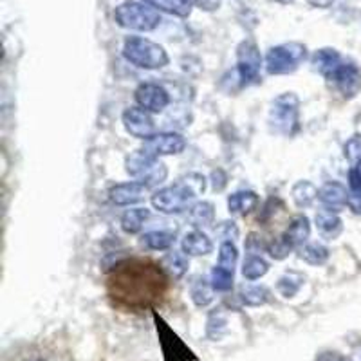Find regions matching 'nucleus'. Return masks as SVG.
<instances>
[{"instance_id":"33","label":"nucleus","mask_w":361,"mask_h":361,"mask_svg":"<svg viewBox=\"0 0 361 361\" xmlns=\"http://www.w3.org/2000/svg\"><path fill=\"white\" fill-rule=\"evenodd\" d=\"M293 250H296V247L289 243V238L286 237V235H282V237H276L273 238L271 243H267L266 251L275 260H283V259H288Z\"/></svg>"},{"instance_id":"5","label":"nucleus","mask_w":361,"mask_h":361,"mask_svg":"<svg viewBox=\"0 0 361 361\" xmlns=\"http://www.w3.org/2000/svg\"><path fill=\"white\" fill-rule=\"evenodd\" d=\"M271 130L282 135H293L300 130V99L295 92H283L273 99L269 111Z\"/></svg>"},{"instance_id":"20","label":"nucleus","mask_w":361,"mask_h":361,"mask_svg":"<svg viewBox=\"0 0 361 361\" xmlns=\"http://www.w3.org/2000/svg\"><path fill=\"white\" fill-rule=\"evenodd\" d=\"M286 237L289 238V243L298 250L304 244H307V238L311 235V221L305 215H296L291 222H289L288 230H286Z\"/></svg>"},{"instance_id":"45","label":"nucleus","mask_w":361,"mask_h":361,"mask_svg":"<svg viewBox=\"0 0 361 361\" xmlns=\"http://www.w3.org/2000/svg\"><path fill=\"white\" fill-rule=\"evenodd\" d=\"M280 2H291V0H280Z\"/></svg>"},{"instance_id":"15","label":"nucleus","mask_w":361,"mask_h":361,"mask_svg":"<svg viewBox=\"0 0 361 361\" xmlns=\"http://www.w3.org/2000/svg\"><path fill=\"white\" fill-rule=\"evenodd\" d=\"M318 199L324 204L325 209L329 212H341L345 206H349V192L340 183H325L320 188V193H318Z\"/></svg>"},{"instance_id":"14","label":"nucleus","mask_w":361,"mask_h":361,"mask_svg":"<svg viewBox=\"0 0 361 361\" xmlns=\"http://www.w3.org/2000/svg\"><path fill=\"white\" fill-rule=\"evenodd\" d=\"M148 188L140 180H130V183H121L109 190V199L116 206H130L135 202L143 201Z\"/></svg>"},{"instance_id":"41","label":"nucleus","mask_w":361,"mask_h":361,"mask_svg":"<svg viewBox=\"0 0 361 361\" xmlns=\"http://www.w3.org/2000/svg\"><path fill=\"white\" fill-rule=\"evenodd\" d=\"M316 361H353L350 357L343 356L340 353H333V350H325L316 356Z\"/></svg>"},{"instance_id":"26","label":"nucleus","mask_w":361,"mask_h":361,"mask_svg":"<svg viewBox=\"0 0 361 361\" xmlns=\"http://www.w3.org/2000/svg\"><path fill=\"white\" fill-rule=\"evenodd\" d=\"M305 282V276L302 273H296V271H289L286 275H282L276 283V291L283 296V298H293V296L298 295V291L302 289Z\"/></svg>"},{"instance_id":"32","label":"nucleus","mask_w":361,"mask_h":361,"mask_svg":"<svg viewBox=\"0 0 361 361\" xmlns=\"http://www.w3.org/2000/svg\"><path fill=\"white\" fill-rule=\"evenodd\" d=\"M233 271L224 269V267L221 266H215L214 271H212V279H209V282H212L215 291L226 293L233 288Z\"/></svg>"},{"instance_id":"4","label":"nucleus","mask_w":361,"mask_h":361,"mask_svg":"<svg viewBox=\"0 0 361 361\" xmlns=\"http://www.w3.org/2000/svg\"><path fill=\"white\" fill-rule=\"evenodd\" d=\"M123 56L140 69H161L169 66V54L156 42L143 37H128L123 44Z\"/></svg>"},{"instance_id":"40","label":"nucleus","mask_w":361,"mask_h":361,"mask_svg":"<svg viewBox=\"0 0 361 361\" xmlns=\"http://www.w3.org/2000/svg\"><path fill=\"white\" fill-rule=\"evenodd\" d=\"M349 192L350 193H361V169L360 166H353L349 170Z\"/></svg>"},{"instance_id":"2","label":"nucleus","mask_w":361,"mask_h":361,"mask_svg":"<svg viewBox=\"0 0 361 361\" xmlns=\"http://www.w3.org/2000/svg\"><path fill=\"white\" fill-rule=\"evenodd\" d=\"M206 190V179L201 173H188L176 185L157 190L152 195V206L161 214H180L195 204V199Z\"/></svg>"},{"instance_id":"28","label":"nucleus","mask_w":361,"mask_h":361,"mask_svg":"<svg viewBox=\"0 0 361 361\" xmlns=\"http://www.w3.org/2000/svg\"><path fill=\"white\" fill-rule=\"evenodd\" d=\"M173 237L169 231H148L141 237V244H143L147 250L152 251H166L173 246Z\"/></svg>"},{"instance_id":"39","label":"nucleus","mask_w":361,"mask_h":361,"mask_svg":"<svg viewBox=\"0 0 361 361\" xmlns=\"http://www.w3.org/2000/svg\"><path fill=\"white\" fill-rule=\"evenodd\" d=\"M262 250H267V243H262L259 235L251 233L246 240V251L250 255H257Z\"/></svg>"},{"instance_id":"27","label":"nucleus","mask_w":361,"mask_h":361,"mask_svg":"<svg viewBox=\"0 0 361 361\" xmlns=\"http://www.w3.org/2000/svg\"><path fill=\"white\" fill-rule=\"evenodd\" d=\"M145 2L176 17H190L193 6L192 0H145Z\"/></svg>"},{"instance_id":"36","label":"nucleus","mask_w":361,"mask_h":361,"mask_svg":"<svg viewBox=\"0 0 361 361\" xmlns=\"http://www.w3.org/2000/svg\"><path fill=\"white\" fill-rule=\"evenodd\" d=\"M206 333H208V336L212 338V340H219V338L226 333V318L219 311L209 314Z\"/></svg>"},{"instance_id":"7","label":"nucleus","mask_w":361,"mask_h":361,"mask_svg":"<svg viewBox=\"0 0 361 361\" xmlns=\"http://www.w3.org/2000/svg\"><path fill=\"white\" fill-rule=\"evenodd\" d=\"M307 58V47L300 42H288L271 47L266 54V69L269 74H291Z\"/></svg>"},{"instance_id":"34","label":"nucleus","mask_w":361,"mask_h":361,"mask_svg":"<svg viewBox=\"0 0 361 361\" xmlns=\"http://www.w3.org/2000/svg\"><path fill=\"white\" fill-rule=\"evenodd\" d=\"M237 260H238L237 246H235L233 243H221V247H219V264L217 266L224 267V269H230L235 273Z\"/></svg>"},{"instance_id":"10","label":"nucleus","mask_w":361,"mask_h":361,"mask_svg":"<svg viewBox=\"0 0 361 361\" xmlns=\"http://www.w3.org/2000/svg\"><path fill=\"white\" fill-rule=\"evenodd\" d=\"M334 85V89L343 96L345 99H350L360 94L361 90V67L353 60L343 58V62L338 66V69L331 74L327 80Z\"/></svg>"},{"instance_id":"24","label":"nucleus","mask_w":361,"mask_h":361,"mask_svg":"<svg viewBox=\"0 0 361 361\" xmlns=\"http://www.w3.org/2000/svg\"><path fill=\"white\" fill-rule=\"evenodd\" d=\"M329 250L320 243H307L298 247V257L309 266H324L329 260Z\"/></svg>"},{"instance_id":"8","label":"nucleus","mask_w":361,"mask_h":361,"mask_svg":"<svg viewBox=\"0 0 361 361\" xmlns=\"http://www.w3.org/2000/svg\"><path fill=\"white\" fill-rule=\"evenodd\" d=\"M154 324H156L157 338H159L161 350H163L164 361H197L199 357L193 354L192 349H188V345L180 340L176 333L172 331L166 322L157 314L156 311L152 312Z\"/></svg>"},{"instance_id":"42","label":"nucleus","mask_w":361,"mask_h":361,"mask_svg":"<svg viewBox=\"0 0 361 361\" xmlns=\"http://www.w3.org/2000/svg\"><path fill=\"white\" fill-rule=\"evenodd\" d=\"M192 2L204 11H215L221 6V0H192Z\"/></svg>"},{"instance_id":"11","label":"nucleus","mask_w":361,"mask_h":361,"mask_svg":"<svg viewBox=\"0 0 361 361\" xmlns=\"http://www.w3.org/2000/svg\"><path fill=\"white\" fill-rule=\"evenodd\" d=\"M135 102L140 103V107L148 112H161L169 107L170 94L159 83H141L134 92Z\"/></svg>"},{"instance_id":"30","label":"nucleus","mask_w":361,"mask_h":361,"mask_svg":"<svg viewBox=\"0 0 361 361\" xmlns=\"http://www.w3.org/2000/svg\"><path fill=\"white\" fill-rule=\"evenodd\" d=\"M269 271V262L264 260L259 255H250L246 260H244L243 266V275L247 280H259L264 275H267Z\"/></svg>"},{"instance_id":"25","label":"nucleus","mask_w":361,"mask_h":361,"mask_svg":"<svg viewBox=\"0 0 361 361\" xmlns=\"http://www.w3.org/2000/svg\"><path fill=\"white\" fill-rule=\"evenodd\" d=\"M190 295H192L193 304L197 305V307H206V305L214 302V286L204 276H199V279L193 280L192 288H190Z\"/></svg>"},{"instance_id":"17","label":"nucleus","mask_w":361,"mask_h":361,"mask_svg":"<svg viewBox=\"0 0 361 361\" xmlns=\"http://www.w3.org/2000/svg\"><path fill=\"white\" fill-rule=\"evenodd\" d=\"M341 62H343V56L340 54V51L333 49V47H324V49H318L312 54V67L325 80L331 78V74L338 69Z\"/></svg>"},{"instance_id":"22","label":"nucleus","mask_w":361,"mask_h":361,"mask_svg":"<svg viewBox=\"0 0 361 361\" xmlns=\"http://www.w3.org/2000/svg\"><path fill=\"white\" fill-rule=\"evenodd\" d=\"M318 193H320V190L316 188L311 180H298L291 190L293 201L298 208H309V206L314 204V201L318 199Z\"/></svg>"},{"instance_id":"38","label":"nucleus","mask_w":361,"mask_h":361,"mask_svg":"<svg viewBox=\"0 0 361 361\" xmlns=\"http://www.w3.org/2000/svg\"><path fill=\"white\" fill-rule=\"evenodd\" d=\"M209 179H212V188H214V192H222L226 188V185H228V176L221 169L214 170Z\"/></svg>"},{"instance_id":"19","label":"nucleus","mask_w":361,"mask_h":361,"mask_svg":"<svg viewBox=\"0 0 361 361\" xmlns=\"http://www.w3.org/2000/svg\"><path fill=\"white\" fill-rule=\"evenodd\" d=\"M257 206H259V195L251 190L235 192L233 195L228 197V209H230L231 215H237V217L251 214Z\"/></svg>"},{"instance_id":"12","label":"nucleus","mask_w":361,"mask_h":361,"mask_svg":"<svg viewBox=\"0 0 361 361\" xmlns=\"http://www.w3.org/2000/svg\"><path fill=\"white\" fill-rule=\"evenodd\" d=\"M123 127L132 137L147 141L154 135L156 123L148 111L141 107H130L123 112Z\"/></svg>"},{"instance_id":"9","label":"nucleus","mask_w":361,"mask_h":361,"mask_svg":"<svg viewBox=\"0 0 361 361\" xmlns=\"http://www.w3.org/2000/svg\"><path fill=\"white\" fill-rule=\"evenodd\" d=\"M262 56L253 40H244L237 47V73L243 85H255L262 82L260 76Z\"/></svg>"},{"instance_id":"43","label":"nucleus","mask_w":361,"mask_h":361,"mask_svg":"<svg viewBox=\"0 0 361 361\" xmlns=\"http://www.w3.org/2000/svg\"><path fill=\"white\" fill-rule=\"evenodd\" d=\"M349 208L353 209L356 215H361V193L349 192Z\"/></svg>"},{"instance_id":"37","label":"nucleus","mask_w":361,"mask_h":361,"mask_svg":"<svg viewBox=\"0 0 361 361\" xmlns=\"http://www.w3.org/2000/svg\"><path fill=\"white\" fill-rule=\"evenodd\" d=\"M215 233L222 238V243H233L238 238V226L233 221H224L215 228Z\"/></svg>"},{"instance_id":"23","label":"nucleus","mask_w":361,"mask_h":361,"mask_svg":"<svg viewBox=\"0 0 361 361\" xmlns=\"http://www.w3.org/2000/svg\"><path fill=\"white\" fill-rule=\"evenodd\" d=\"M148 217H150V212L147 208H130L121 217V228H123L125 233H140Z\"/></svg>"},{"instance_id":"13","label":"nucleus","mask_w":361,"mask_h":361,"mask_svg":"<svg viewBox=\"0 0 361 361\" xmlns=\"http://www.w3.org/2000/svg\"><path fill=\"white\" fill-rule=\"evenodd\" d=\"M143 148L156 157L177 156L186 148V140L177 132H163V134H154L152 137H148Z\"/></svg>"},{"instance_id":"16","label":"nucleus","mask_w":361,"mask_h":361,"mask_svg":"<svg viewBox=\"0 0 361 361\" xmlns=\"http://www.w3.org/2000/svg\"><path fill=\"white\" fill-rule=\"evenodd\" d=\"M180 247H183V253H186L188 257H206L214 251V243L206 233L193 230L185 235Z\"/></svg>"},{"instance_id":"31","label":"nucleus","mask_w":361,"mask_h":361,"mask_svg":"<svg viewBox=\"0 0 361 361\" xmlns=\"http://www.w3.org/2000/svg\"><path fill=\"white\" fill-rule=\"evenodd\" d=\"M240 300L247 307H260V305H266L271 300V291L264 286H250V288L243 289Z\"/></svg>"},{"instance_id":"6","label":"nucleus","mask_w":361,"mask_h":361,"mask_svg":"<svg viewBox=\"0 0 361 361\" xmlns=\"http://www.w3.org/2000/svg\"><path fill=\"white\" fill-rule=\"evenodd\" d=\"M114 20L125 29L147 33V31H154L161 24V15L148 4L128 0L116 8Z\"/></svg>"},{"instance_id":"44","label":"nucleus","mask_w":361,"mask_h":361,"mask_svg":"<svg viewBox=\"0 0 361 361\" xmlns=\"http://www.w3.org/2000/svg\"><path fill=\"white\" fill-rule=\"evenodd\" d=\"M309 4L314 6V8H329L333 4V0H307Z\"/></svg>"},{"instance_id":"3","label":"nucleus","mask_w":361,"mask_h":361,"mask_svg":"<svg viewBox=\"0 0 361 361\" xmlns=\"http://www.w3.org/2000/svg\"><path fill=\"white\" fill-rule=\"evenodd\" d=\"M125 170H127L128 176L143 183L148 190L159 186L169 176L166 164L161 163L154 154H150L145 148L128 154L127 159H125Z\"/></svg>"},{"instance_id":"29","label":"nucleus","mask_w":361,"mask_h":361,"mask_svg":"<svg viewBox=\"0 0 361 361\" xmlns=\"http://www.w3.org/2000/svg\"><path fill=\"white\" fill-rule=\"evenodd\" d=\"M190 219L195 226H212L215 221V206L208 201L195 202L190 208Z\"/></svg>"},{"instance_id":"35","label":"nucleus","mask_w":361,"mask_h":361,"mask_svg":"<svg viewBox=\"0 0 361 361\" xmlns=\"http://www.w3.org/2000/svg\"><path fill=\"white\" fill-rule=\"evenodd\" d=\"M343 154L353 166L361 163V134H354L343 147Z\"/></svg>"},{"instance_id":"21","label":"nucleus","mask_w":361,"mask_h":361,"mask_svg":"<svg viewBox=\"0 0 361 361\" xmlns=\"http://www.w3.org/2000/svg\"><path fill=\"white\" fill-rule=\"evenodd\" d=\"M159 264L170 279H183L190 267L188 255L179 253V251H170V253H166L161 259Z\"/></svg>"},{"instance_id":"1","label":"nucleus","mask_w":361,"mask_h":361,"mask_svg":"<svg viewBox=\"0 0 361 361\" xmlns=\"http://www.w3.org/2000/svg\"><path fill=\"white\" fill-rule=\"evenodd\" d=\"M169 275L161 264L145 259H125L114 266L107 280L109 296L127 309H150L163 300Z\"/></svg>"},{"instance_id":"18","label":"nucleus","mask_w":361,"mask_h":361,"mask_svg":"<svg viewBox=\"0 0 361 361\" xmlns=\"http://www.w3.org/2000/svg\"><path fill=\"white\" fill-rule=\"evenodd\" d=\"M314 222L316 228H318V233L324 238H327V240H334L343 231V221L334 212H329V209L318 212L314 217Z\"/></svg>"}]
</instances>
